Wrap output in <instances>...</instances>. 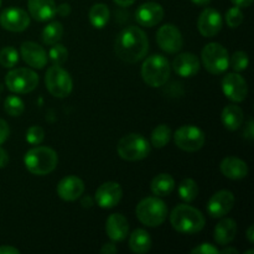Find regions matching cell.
I'll return each mask as SVG.
<instances>
[{"label":"cell","mask_w":254,"mask_h":254,"mask_svg":"<svg viewBox=\"0 0 254 254\" xmlns=\"http://www.w3.org/2000/svg\"><path fill=\"white\" fill-rule=\"evenodd\" d=\"M114 50L122 61L135 64L143 60L149 51L148 35L138 26H128L117 36Z\"/></svg>","instance_id":"1"},{"label":"cell","mask_w":254,"mask_h":254,"mask_svg":"<svg viewBox=\"0 0 254 254\" xmlns=\"http://www.w3.org/2000/svg\"><path fill=\"white\" fill-rule=\"evenodd\" d=\"M170 223L173 228L184 235H195L205 227V216L190 205H179L171 211Z\"/></svg>","instance_id":"2"},{"label":"cell","mask_w":254,"mask_h":254,"mask_svg":"<svg viewBox=\"0 0 254 254\" xmlns=\"http://www.w3.org/2000/svg\"><path fill=\"white\" fill-rule=\"evenodd\" d=\"M59 163V156L54 149L49 146H35L24 156L25 168L31 174L44 176L52 173Z\"/></svg>","instance_id":"3"},{"label":"cell","mask_w":254,"mask_h":254,"mask_svg":"<svg viewBox=\"0 0 254 254\" xmlns=\"http://www.w3.org/2000/svg\"><path fill=\"white\" fill-rule=\"evenodd\" d=\"M171 73L169 60L163 55H151L146 57L141 66V78L148 86L159 88L168 82Z\"/></svg>","instance_id":"4"},{"label":"cell","mask_w":254,"mask_h":254,"mask_svg":"<svg viewBox=\"0 0 254 254\" xmlns=\"http://www.w3.org/2000/svg\"><path fill=\"white\" fill-rule=\"evenodd\" d=\"M135 213L138 220L148 227L163 225L168 216V206L158 196L145 197L136 205Z\"/></svg>","instance_id":"5"},{"label":"cell","mask_w":254,"mask_h":254,"mask_svg":"<svg viewBox=\"0 0 254 254\" xmlns=\"http://www.w3.org/2000/svg\"><path fill=\"white\" fill-rule=\"evenodd\" d=\"M117 151L123 160L139 161L150 154L151 144L141 134L130 133L119 140Z\"/></svg>","instance_id":"6"},{"label":"cell","mask_w":254,"mask_h":254,"mask_svg":"<svg viewBox=\"0 0 254 254\" xmlns=\"http://www.w3.org/2000/svg\"><path fill=\"white\" fill-rule=\"evenodd\" d=\"M201 61L212 74H222L230 67L228 51L218 42H210L201 51Z\"/></svg>","instance_id":"7"},{"label":"cell","mask_w":254,"mask_h":254,"mask_svg":"<svg viewBox=\"0 0 254 254\" xmlns=\"http://www.w3.org/2000/svg\"><path fill=\"white\" fill-rule=\"evenodd\" d=\"M5 86L15 94H26L39 86V74L30 68H14L5 76Z\"/></svg>","instance_id":"8"},{"label":"cell","mask_w":254,"mask_h":254,"mask_svg":"<svg viewBox=\"0 0 254 254\" xmlns=\"http://www.w3.org/2000/svg\"><path fill=\"white\" fill-rule=\"evenodd\" d=\"M45 83L47 91L56 98H64L69 96L73 89V81L69 72L57 64H54L47 69L45 74Z\"/></svg>","instance_id":"9"},{"label":"cell","mask_w":254,"mask_h":254,"mask_svg":"<svg viewBox=\"0 0 254 254\" xmlns=\"http://www.w3.org/2000/svg\"><path fill=\"white\" fill-rule=\"evenodd\" d=\"M174 140H175L176 146L179 149L188 153H193L197 151L205 145L206 136L202 129H200L196 126H183L175 131L174 135Z\"/></svg>","instance_id":"10"},{"label":"cell","mask_w":254,"mask_h":254,"mask_svg":"<svg viewBox=\"0 0 254 254\" xmlns=\"http://www.w3.org/2000/svg\"><path fill=\"white\" fill-rule=\"evenodd\" d=\"M158 46L166 54H176L183 49L184 39L181 31L173 24H165L156 32Z\"/></svg>","instance_id":"11"},{"label":"cell","mask_w":254,"mask_h":254,"mask_svg":"<svg viewBox=\"0 0 254 254\" xmlns=\"http://www.w3.org/2000/svg\"><path fill=\"white\" fill-rule=\"evenodd\" d=\"M222 92L230 101L241 103L247 98V81L238 72L226 74L222 79Z\"/></svg>","instance_id":"12"},{"label":"cell","mask_w":254,"mask_h":254,"mask_svg":"<svg viewBox=\"0 0 254 254\" xmlns=\"http://www.w3.org/2000/svg\"><path fill=\"white\" fill-rule=\"evenodd\" d=\"M0 25L7 31L21 32L29 27L30 15L20 7H7L0 14Z\"/></svg>","instance_id":"13"},{"label":"cell","mask_w":254,"mask_h":254,"mask_svg":"<svg viewBox=\"0 0 254 254\" xmlns=\"http://www.w3.org/2000/svg\"><path fill=\"white\" fill-rule=\"evenodd\" d=\"M123 196V189L118 183L108 181L97 189L94 201L101 208H113L121 202Z\"/></svg>","instance_id":"14"},{"label":"cell","mask_w":254,"mask_h":254,"mask_svg":"<svg viewBox=\"0 0 254 254\" xmlns=\"http://www.w3.org/2000/svg\"><path fill=\"white\" fill-rule=\"evenodd\" d=\"M235 206V195L228 190L213 193L207 202V213L212 218H222L231 212Z\"/></svg>","instance_id":"15"},{"label":"cell","mask_w":254,"mask_h":254,"mask_svg":"<svg viewBox=\"0 0 254 254\" xmlns=\"http://www.w3.org/2000/svg\"><path fill=\"white\" fill-rule=\"evenodd\" d=\"M222 15L213 7H206L197 20V29L205 37H213L222 30Z\"/></svg>","instance_id":"16"},{"label":"cell","mask_w":254,"mask_h":254,"mask_svg":"<svg viewBox=\"0 0 254 254\" xmlns=\"http://www.w3.org/2000/svg\"><path fill=\"white\" fill-rule=\"evenodd\" d=\"M164 19V9L159 2L148 1L141 4L135 11V20L139 25L154 27Z\"/></svg>","instance_id":"17"},{"label":"cell","mask_w":254,"mask_h":254,"mask_svg":"<svg viewBox=\"0 0 254 254\" xmlns=\"http://www.w3.org/2000/svg\"><path fill=\"white\" fill-rule=\"evenodd\" d=\"M57 195L67 202L76 201L84 192V183L76 175H68L62 179L57 185Z\"/></svg>","instance_id":"18"},{"label":"cell","mask_w":254,"mask_h":254,"mask_svg":"<svg viewBox=\"0 0 254 254\" xmlns=\"http://www.w3.org/2000/svg\"><path fill=\"white\" fill-rule=\"evenodd\" d=\"M20 54L22 60L30 67L36 69H42L47 64V54L42 46L32 41H25L20 47Z\"/></svg>","instance_id":"19"},{"label":"cell","mask_w":254,"mask_h":254,"mask_svg":"<svg viewBox=\"0 0 254 254\" xmlns=\"http://www.w3.org/2000/svg\"><path fill=\"white\" fill-rule=\"evenodd\" d=\"M200 60L196 55L190 54V52H184V54L178 55L173 61V68L178 76L184 77V78H190L200 71Z\"/></svg>","instance_id":"20"},{"label":"cell","mask_w":254,"mask_h":254,"mask_svg":"<svg viewBox=\"0 0 254 254\" xmlns=\"http://www.w3.org/2000/svg\"><path fill=\"white\" fill-rule=\"evenodd\" d=\"M106 233L113 242H122L129 235L128 220L122 213H113L107 218Z\"/></svg>","instance_id":"21"},{"label":"cell","mask_w":254,"mask_h":254,"mask_svg":"<svg viewBox=\"0 0 254 254\" xmlns=\"http://www.w3.org/2000/svg\"><path fill=\"white\" fill-rule=\"evenodd\" d=\"M27 9L30 16L36 21H49L56 15V2L55 0H27Z\"/></svg>","instance_id":"22"},{"label":"cell","mask_w":254,"mask_h":254,"mask_svg":"<svg viewBox=\"0 0 254 254\" xmlns=\"http://www.w3.org/2000/svg\"><path fill=\"white\" fill-rule=\"evenodd\" d=\"M220 170L231 180H242L248 175V165L242 159L236 156H227L220 164Z\"/></svg>","instance_id":"23"},{"label":"cell","mask_w":254,"mask_h":254,"mask_svg":"<svg viewBox=\"0 0 254 254\" xmlns=\"http://www.w3.org/2000/svg\"><path fill=\"white\" fill-rule=\"evenodd\" d=\"M237 235V223L232 218H223L216 225L213 231L215 242L220 246H227Z\"/></svg>","instance_id":"24"},{"label":"cell","mask_w":254,"mask_h":254,"mask_svg":"<svg viewBox=\"0 0 254 254\" xmlns=\"http://www.w3.org/2000/svg\"><path fill=\"white\" fill-rule=\"evenodd\" d=\"M221 121H222L223 127L231 131H235L241 128V126L245 122V114L241 107L236 104H228L223 108L222 114H221Z\"/></svg>","instance_id":"25"},{"label":"cell","mask_w":254,"mask_h":254,"mask_svg":"<svg viewBox=\"0 0 254 254\" xmlns=\"http://www.w3.org/2000/svg\"><path fill=\"white\" fill-rule=\"evenodd\" d=\"M151 246H153V241H151L150 235L145 230L138 228L131 232L130 237H129V247H130L131 252L136 254L148 253L151 250Z\"/></svg>","instance_id":"26"},{"label":"cell","mask_w":254,"mask_h":254,"mask_svg":"<svg viewBox=\"0 0 254 254\" xmlns=\"http://www.w3.org/2000/svg\"><path fill=\"white\" fill-rule=\"evenodd\" d=\"M151 192L158 197L169 196L175 190V180L170 174H159L151 180Z\"/></svg>","instance_id":"27"},{"label":"cell","mask_w":254,"mask_h":254,"mask_svg":"<svg viewBox=\"0 0 254 254\" xmlns=\"http://www.w3.org/2000/svg\"><path fill=\"white\" fill-rule=\"evenodd\" d=\"M89 21L94 29H103L109 21L111 11L106 4H94L89 10Z\"/></svg>","instance_id":"28"},{"label":"cell","mask_w":254,"mask_h":254,"mask_svg":"<svg viewBox=\"0 0 254 254\" xmlns=\"http://www.w3.org/2000/svg\"><path fill=\"white\" fill-rule=\"evenodd\" d=\"M42 41L46 45H55L64 36V26L61 22L52 21L42 30Z\"/></svg>","instance_id":"29"},{"label":"cell","mask_w":254,"mask_h":254,"mask_svg":"<svg viewBox=\"0 0 254 254\" xmlns=\"http://www.w3.org/2000/svg\"><path fill=\"white\" fill-rule=\"evenodd\" d=\"M179 196L185 202H192L198 195V186L193 179H184L178 188Z\"/></svg>","instance_id":"30"},{"label":"cell","mask_w":254,"mask_h":254,"mask_svg":"<svg viewBox=\"0 0 254 254\" xmlns=\"http://www.w3.org/2000/svg\"><path fill=\"white\" fill-rule=\"evenodd\" d=\"M171 135H173V133H171L170 127L166 126V124H160L151 133V145L156 149L164 148L169 144Z\"/></svg>","instance_id":"31"},{"label":"cell","mask_w":254,"mask_h":254,"mask_svg":"<svg viewBox=\"0 0 254 254\" xmlns=\"http://www.w3.org/2000/svg\"><path fill=\"white\" fill-rule=\"evenodd\" d=\"M4 109L9 116L19 117L24 113L25 103L19 96H16V94H11V96H7L6 99H5Z\"/></svg>","instance_id":"32"},{"label":"cell","mask_w":254,"mask_h":254,"mask_svg":"<svg viewBox=\"0 0 254 254\" xmlns=\"http://www.w3.org/2000/svg\"><path fill=\"white\" fill-rule=\"evenodd\" d=\"M19 62V52L11 46H6L0 51V64L5 68H12Z\"/></svg>","instance_id":"33"},{"label":"cell","mask_w":254,"mask_h":254,"mask_svg":"<svg viewBox=\"0 0 254 254\" xmlns=\"http://www.w3.org/2000/svg\"><path fill=\"white\" fill-rule=\"evenodd\" d=\"M51 49L49 51V57L51 60V62L54 64H57V66H62L64 62L68 59V51H67L66 47L61 44H55L51 45Z\"/></svg>","instance_id":"34"},{"label":"cell","mask_w":254,"mask_h":254,"mask_svg":"<svg viewBox=\"0 0 254 254\" xmlns=\"http://www.w3.org/2000/svg\"><path fill=\"white\" fill-rule=\"evenodd\" d=\"M248 64H250V59L245 51H237L231 56L230 66L232 67L235 72L245 71V69H247Z\"/></svg>","instance_id":"35"},{"label":"cell","mask_w":254,"mask_h":254,"mask_svg":"<svg viewBox=\"0 0 254 254\" xmlns=\"http://www.w3.org/2000/svg\"><path fill=\"white\" fill-rule=\"evenodd\" d=\"M245 19V15H243L242 10L238 6H233L231 9H228V11L226 12V24L228 25V27L231 29H236V27L240 26L243 22Z\"/></svg>","instance_id":"36"},{"label":"cell","mask_w":254,"mask_h":254,"mask_svg":"<svg viewBox=\"0 0 254 254\" xmlns=\"http://www.w3.org/2000/svg\"><path fill=\"white\" fill-rule=\"evenodd\" d=\"M25 138L31 145H40L45 139V130L40 126H31L27 129Z\"/></svg>","instance_id":"37"},{"label":"cell","mask_w":254,"mask_h":254,"mask_svg":"<svg viewBox=\"0 0 254 254\" xmlns=\"http://www.w3.org/2000/svg\"><path fill=\"white\" fill-rule=\"evenodd\" d=\"M192 254H220V250L211 243H201L191 250Z\"/></svg>","instance_id":"38"},{"label":"cell","mask_w":254,"mask_h":254,"mask_svg":"<svg viewBox=\"0 0 254 254\" xmlns=\"http://www.w3.org/2000/svg\"><path fill=\"white\" fill-rule=\"evenodd\" d=\"M10 135V128L9 124L4 121V119L0 118V145L9 138Z\"/></svg>","instance_id":"39"},{"label":"cell","mask_w":254,"mask_h":254,"mask_svg":"<svg viewBox=\"0 0 254 254\" xmlns=\"http://www.w3.org/2000/svg\"><path fill=\"white\" fill-rule=\"evenodd\" d=\"M243 135L246 139H248L250 141H252L254 139V126H253V119H248L247 124L245 127V131H243Z\"/></svg>","instance_id":"40"},{"label":"cell","mask_w":254,"mask_h":254,"mask_svg":"<svg viewBox=\"0 0 254 254\" xmlns=\"http://www.w3.org/2000/svg\"><path fill=\"white\" fill-rule=\"evenodd\" d=\"M117 252H118V248L116 247V245H114L113 242L106 243V245L102 246V248H101L102 254H114Z\"/></svg>","instance_id":"41"},{"label":"cell","mask_w":254,"mask_h":254,"mask_svg":"<svg viewBox=\"0 0 254 254\" xmlns=\"http://www.w3.org/2000/svg\"><path fill=\"white\" fill-rule=\"evenodd\" d=\"M69 12H71V7L68 4H61L60 6H56V14H59L60 16L66 17L68 16Z\"/></svg>","instance_id":"42"},{"label":"cell","mask_w":254,"mask_h":254,"mask_svg":"<svg viewBox=\"0 0 254 254\" xmlns=\"http://www.w3.org/2000/svg\"><path fill=\"white\" fill-rule=\"evenodd\" d=\"M0 254H20V251L12 246H0Z\"/></svg>","instance_id":"43"},{"label":"cell","mask_w":254,"mask_h":254,"mask_svg":"<svg viewBox=\"0 0 254 254\" xmlns=\"http://www.w3.org/2000/svg\"><path fill=\"white\" fill-rule=\"evenodd\" d=\"M9 164V155H7L6 150L0 148V169L5 168Z\"/></svg>","instance_id":"44"},{"label":"cell","mask_w":254,"mask_h":254,"mask_svg":"<svg viewBox=\"0 0 254 254\" xmlns=\"http://www.w3.org/2000/svg\"><path fill=\"white\" fill-rule=\"evenodd\" d=\"M231 1L233 2V5H235V6H238L242 9V7L251 6L253 2V0H231Z\"/></svg>","instance_id":"45"},{"label":"cell","mask_w":254,"mask_h":254,"mask_svg":"<svg viewBox=\"0 0 254 254\" xmlns=\"http://www.w3.org/2000/svg\"><path fill=\"white\" fill-rule=\"evenodd\" d=\"M81 205H82V207H84V208H91L92 206L94 205V198H92L91 196H86V197L82 198Z\"/></svg>","instance_id":"46"},{"label":"cell","mask_w":254,"mask_h":254,"mask_svg":"<svg viewBox=\"0 0 254 254\" xmlns=\"http://www.w3.org/2000/svg\"><path fill=\"white\" fill-rule=\"evenodd\" d=\"M247 240H248V242L250 243H253L254 242V226L253 225H251L250 227H248V230H247Z\"/></svg>","instance_id":"47"},{"label":"cell","mask_w":254,"mask_h":254,"mask_svg":"<svg viewBox=\"0 0 254 254\" xmlns=\"http://www.w3.org/2000/svg\"><path fill=\"white\" fill-rule=\"evenodd\" d=\"M116 4H118L119 6H130L135 2V0H114Z\"/></svg>","instance_id":"48"},{"label":"cell","mask_w":254,"mask_h":254,"mask_svg":"<svg viewBox=\"0 0 254 254\" xmlns=\"http://www.w3.org/2000/svg\"><path fill=\"white\" fill-rule=\"evenodd\" d=\"M220 253L222 254H238L240 252H238V250H236V248L233 247H228V248H223L222 251H220Z\"/></svg>","instance_id":"49"},{"label":"cell","mask_w":254,"mask_h":254,"mask_svg":"<svg viewBox=\"0 0 254 254\" xmlns=\"http://www.w3.org/2000/svg\"><path fill=\"white\" fill-rule=\"evenodd\" d=\"M193 4L198 5V6H207L208 4L211 2V0H191Z\"/></svg>","instance_id":"50"},{"label":"cell","mask_w":254,"mask_h":254,"mask_svg":"<svg viewBox=\"0 0 254 254\" xmlns=\"http://www.w3.org/2000/svg\"><path fill=\"white\" fill-rule=\"evenodd\" d=\"M254 253V251L253 250H250V251H247V252H246L245 254H253Z\"/></svg>","instance_id":"51"},{"label":"cell","mask_w":254,"mask_h":254,"mask_svg":"<svg viewBox=\"0 0 254 254\" xmlns=\"http://www.w3.org/2000/svg\"><path fill=\"white\" fill-rule=\"evenodd\" d=\"M0 6H1V0H0Z\"/></svg>","instance_id":"52"}]
</instances>
